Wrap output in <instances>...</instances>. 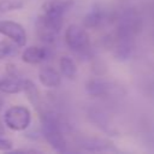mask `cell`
I'll list each match as a JSON object with an SVG mask.
<instances>
[{"instance_id":"obj_1","label":"cell","mask_w":154,"mask_h":154,"mask_svg":"<svg viewBox=\"0 0 154 154\" xmlns=\"http://www.w3.org/2000/svg\"><path fill=\"white\" fill-rule=\"evenodd\" d=\"M38 112L43 138L52 149L58 153H65L67 150V141L64 136V125L60 118L51 111H43V108H41Z\"/></svg>"},{"instance_id":"obj_2","label":"cell","mask_w":154,"mask_h":154,"mask_svg":"<svg viewBox=\"0 0 154 154\" xmlns=\"http://www.w3.org/2000/svg\"><path fill=\"white\" fill-rule=\"evenodd\" d=\"M116 31L119 37L135 38L142 30V18L135 8H126L120 13H116Z\"/></svg>"},{"instance_id":"obj_3","label":"cell","mask_w":154,"mask_h":154,"mask_svg":"<svg viewBox=\"0 0 154 154\" xmlns=\"http://www.w3.org/2000/svg\"><path fill=\"white\" fill-rule=\"evenodd\" d=\"M64 17H51L42 13H38L35 26L37 37L45 43H53L63 28Z\"/></svg>"},{"instance_id":"obj_4","label":"cell","mask_w":154,"mask_h":154,"mask_svg":"<svg viewBox=\"0 0 154 154\" xmlns=\"http://www.w3.org/2000/svg\"><path fill=\"white\" fill-rule=\"evenodd\" d=\"M66 46L77 54H84L90 48V36L87 29L79 24H70L64 32Z\"/></svg>"},{"instance_id":"obj_5","label":"cell","mask_w":154,"mask_h":154,"mask_svg":"<svg viewBox=\"0 0 154 154\" xmlns=\"http://www.w3.org/2000/svg\"><path fill=\"white\" fill-rule=\"evenodd\" d=\"M5 125L12 131H24L31 123V112L26 106H10L4 114Z\"/></svg>"},{"instance_id":"obj_6","label":"cell","mask_w":154,"mask_h":154,"mask_svg":"<svg viewBox=\"0 0 154 154\" xmlns=\"http://www.w3.org/2000/svg\"><path fill=\"white\" fill-rule=\"evenodd\" d=\"M116 13L117 12L111 11L105 5L96 2L90 7V10L83 17L82 25L85 29H97L109 23H114Z\"/></svg>"},{"instance_id":"obj_7","label":"cell","mask_w":154,"mask_h":154,"mask_svg":"<svg viewBox=\"0 0 154 154\" xmlns=\"http://www.w3.org/2000/svg\"><path fill=\"white\" fill-rule=\"evenodd\" d=\"M0 35L6 36L19 47H24L26 45V31L18 22L8 19L0 20Z\"/></svg>"},{"instance_id":"obj_8","label":"cell","mask_w":154,"mask_h":154,"mask_svg":"<svg viewBox=\"0 0 154 154\" xmlns=\"http://www.w3.org/2000/svg\"><path fill=\"white\" fill-rule=\"evenodd\" d=\"M77 144L82 150L90 153H102V152H112L116 150L114 143L105 137L99 136H84L77 141Z\"/></svg>"},{"instance_id":"obj_9","label":"cell","mask_w":154,"mask_h":154,"mask_svg":"<svg viewBox=\"0 0 154 154\" xmlns=\"http://www.w3.org/2000/svg\"><path fill=\"white\" fill-rule=\"evenodd\" d=\"M113 55L117 60L119 61H126L132 58L136 45H135V38L130 37H119L116 34H113V43L111 46Z\"/></svg>"},{"instance_id":"obj_10","label":"cell","mask_w":154,"mask_h":154,"mask_svg":"<svg viewBox=\"0 0 154 154\" xmlns=\"http://www.w3.org/2000/svg\"><path fill=\"white\" fill-rule=\"evenodd\" d=\"M85 91L93 97H105L112 94L114 85L103 76H95L85 82Z\"/></svg>"},{"instance_id":"obj_11","label":"cell","mask_w":154,"mask_h":154,"mask_svg":"<svg viewBox=\"0 0 154 154\" xmlns=\"http://www.w3.org/2000/svg\"><path fill=\"white\" fill-rule=\"evenodd\" d=\"M75 5V0H47L41 5L40 13L51 17H64Z\"/></svg>"},{"instance_id":"obj_12","label":"cell","mask_w":154,"mask_h":154,"mask_svg":"<svg viewBox=\"0 0 154 154\" xmlns=\"http://www.w3.org/2000/svg\"><path fill=\"white\" fill-rule=\"evenodd\" d=\"M49 57V51L42 46H28L22 52V60L29 65H37L46 61Z\"/></svg>"},{"instance_id":"obj_13","label":"cell","mask_w":154,"mask_h":154,"mask_svg":"<svg viewBox=\"0 0 154 154\" xmlns=\"http://www.w3.org/2000/svg\"><path fill=\"white\" fill-rule=\"evenodd\" d=\"M24 79L20 75H10L0 77V93L2 94H18L23 91Z\"/></svg>"},{"instance_id":"obj_14","label":"cell","mask_w":154,"mask_h":154,"mask_svg":"<svg viewBox=\"0 0 154 154\" xmlns=\"http://www.w3.org/2000/svg\"><path fill=\"white\" fill-rule=\"evenodd\" d=\"M38 81L43 87L57 88L61 83V75L53 66L43 65L38 70Z\"/></svg>"},{"instance_id":"obj_15","label":"cell","mask_w":154,"mask_h":154,"mask_svg":"<svg viewBox=\"0 0 154 154\" xmlns=\"http://www.w3.org/2000/svg\"><path fill=\"white\" fill-rule=\"evenodd\" d=\"M89 118L90 120L96 124L97 128H100L102 131H105L106 134L108 135H114L117 134V130L114 129V126L111 124L109 122V118H108V114H106L101 109H97V108H91L89 111Z\"/></svg>"},{"instance_id":"obj_16","label":"cell","mask_w":154,"mask_h":154,"mask_svg":"<svg viewBox=\"0 0 154 154\" xmlns=\"http://www.w3.org/2000/svg\"><path fill=\"white\" fill-rule=\"evenodd\" d=\"M23 91L26 95V99L29 100V102L37 109L40 111L41 107V93L37 88V85L31 81V79H24V88Z\"/></svg>"},{"instance_id":"obj_17","label":"cell","mask_w":154,"mask_h":154,"mask_svg":"<svg viewBox=\"0 0 154 154\" xmlns=\"http://www.w3.org/2000/svg\"><path fill=\"white\" fill-rule=\"evenodd\" d=\"M59 69L64 77L69 79H73L77 76V65L72 57L63 55L59 59Z\"/></svg>"},{"instance_id":"obj_18","label":"cell","mask_w":154,"mask_h":154,"mask_svg":"<svg viewBox=\"0 0 154 154\" xmlns=\"http://www.w3.org/2000/svg\"><path fill=\"white\" fill-rule=\"evenodd\" d=\"M19 51V46L13 41L8 40H0V61L7 58L14 57Z\"/></svg>"},{"instance_id":"obj_19","label":"cell","mask_w":154,"mask_h":154,"mask_svg":"<svg viewBox=\"0 0 154 154\" xmlns=\"http://www.w3.org/2000/svg\"><path fill=\"white\" fill-rule=\"evenodd\" d=\"M24 6L22 0H0V14L20 10Z\"/></svg>"},{"instance_id":"obj_20","label":"cell","mask_w":154,"mask_h":154,"mask_svg":"<svg viewBox=\"0 0 154 154\" xmlns=\"http://www.w3.org/2000/svg\"><path fill=\"white\" fill-rule=\"evenodd\" d=\"M91 70H93L95 76H103L107 71L106 65L101 60H94L93 64H91Z\"/></svg>"},{"instance_id":"obj_21","label":"cell","mask_w":154,"mask_h":154,"mask_svg":"<svg viewBox=\"0 0 154 154\" xmlns=\"http://www.w3.org/2000/svg\"><path fill=\"white\" fill-rule=\"evenodd\" d=\"M13 148V143L11 140L0 136V152H11Z\"/></svg>"},{"instance_id":"obj_22","label":"cell","mask_w":154,"mask_h":154,"mask_svg":"<svg viewBox=\"0 0 154 154\" xmlns=\"http://www.w3.org/2000/svg\"><path fill=\"white\" fill-rule=\"evenodd\" d=\"M2 103H4V102H2V100H1V97H0V108L2 107Z\"/></svg>"},{"instance_id":"obj_23","label":"cell","mask_w":154,"mask_h":154,"mask_svg":"<svg viewBox=\"0 0 154 154\" xmlns=\"http://www.w3.org/2000/svg\"><path fill=\"white\" fill-rule=\"evenodd\" d=\"M120 1H126V0H120Z\"/></svg>"}]
</instances>
